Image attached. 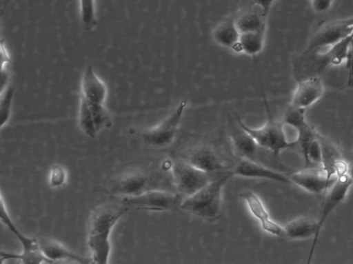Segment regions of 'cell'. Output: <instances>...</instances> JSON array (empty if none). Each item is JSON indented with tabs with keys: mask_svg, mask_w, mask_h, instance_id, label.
I'll list each match as a JSON object with an SVG mask.
<instances>
[{
	"mask_svg": "<svg viewBox=\"0 0 353 264\" xmlns=\"http://www.w3.org/2000/svg\"><path fill=\"white\" fill-rule=\"evenodd\" d=\"M129 210L119 201L101 204L92 211L88 221V245L92 263H108L110 232L119 219Z\"/></svg>",
	"mask_w": 353,
	"mask_h": 264,
	"instance_id": "cell-1",
	"label": "cell"
},
{
	"mask_svg": "<svg viewBox=\"0 0 353 264\" xmlns=\"http://www.w3.org/2000/svg\"><path fill=\"white\" fill-rule=\"evenodd\" d=\"M231 176L232 172L210 181L196 192L183 199L180 209L206 221H217L221 215L223 188Z\"/></svg>",
	"mask_w": 353,
	"mask_h": 264,
	"instance_id": "cell-2",
	"label": "cell"
},
{
	"mask_svg": "<svg viewBox=\"0 0 353 264\" xmlns=\"http://www.w3.org/2000/svg\"><path fill=\"white\" fill-rule=\"evenodd\" d=\"M265 101L268 120L259 128H252L248 126L240 119H237L239 125L256 142L259 147L271 151L275 156H279L280 152L285 149L296 146V141L288 142L284 130L283 121H275L271 115L268 103Z\"/></svg>",
	"mask_w": 353,
	"mask_h": 264,
	"instance_id": "cell-3",
	"label": "cell"
},
{
	"mask_svg": "<svg viewBox=\"0 0 353 264\" xmlns=\"http://www.w3.org/2000/svg\"><path fill=\"white\" fill-rule=\"evenodd\" d=\"M183 197L178 193L148 190L139 195L123 196L119 202L130 210L172 212L180 209Z\"/></svg>",
	"mask_w": 353,
	"mask_h": 264,
	"instance_id": "cell-4",
	"label": "cell"
},
{
	"mask_svg": "<svg viewBox=\"0 0 353 264\" xmlns=\"http://www.w3.org/2000/svg\"><path fill=\"white\" fill-rule=\"evenodd\" d=\"M1 220L17 238L23 249L21 254L1 250L0 252L1 262L7 260H17L25 264L52 263L41 251L38 238L28 237L18 230L9 216L2 198L1 199Z\"/></svg>",
	"mask_w": 353,
	"mask_h": 264,
	"instance_id": "cell-5",
	"label": "cell"
},
{
	"mask_svg": "<svg viewBox=\"0 0 353 264\" xmlns=\"http://www.w3.org/2000/svg\"><path fill=\"white\" fill-rule=\"evenodd\" d=\"M187 103L186 100L181 101L175 110L160 123L143 132L141 135L143 142L157 148L170 145L176 137Z\"/></svg>",
	"mask_w": 353,
	"mask_h": 264,
	"instance_id": "cell-6",
	"label": "cell"
},
{
	"mask_svg": "<svg viewBox=\"0 0 353 264\" xmlns=\"http://www.w3.org/2000/svg\"><path fill=\"white\" fill-rule=\"evenodd\" d=\"M171 167L174 187L183 199L192 195L211 181L209 174L187 161H176Z\"/></svg>",
	"mask_w": 353,
	"mask_h": 264,
	"instance_id": "cell-7",
	"label": "cell"
},
{
	"mask_svg": "<svg viewBox=\"0 0 353 264\" xmlns=\"http://www.w3.org/2000/svg\"><path fill=\"white\" fill-rule=\"evenodd\" d=\"M78 123L85 134L94 138L101 130L111 127L112 120L105 105L80 97Z\"/></svg>",
	"mask_w": 353,
	"mask_h": 264,
	"instance_id": "cell-8",
	"label": "cell"
},
{
	"mask_svg": "<svg viewBox=\"0 0 353 264\" xmlns=\"http://www.w3.org/2000/svg\"><path fill=\"white\" fill-rule=\"evenodd\" d=\"M352 32L353 17L327 23L314 34L304 54H314L325 46H332Z\"/></svg>",
	"mask_w": 353,
	"mask_h": 264,
	"instance_id": "cell-9",
	"label": "cell"
},
{
	"mask_svg": "<svg viewBox=\"0 0 353 264\" xmlns=\"http://www.w3.org/2000/svg\"><path fill=\"white\" fill-rule=\"evenodd\" d=\"M353 181L347 173L336 176L335 181L323 196L320 209V214L317 220V238L324 222L332 211L345 198Z\"/></svg>",
	"mask_w": 353,
	"mask_h": 264,
	"instance_id": "cell-10",
	"label": "cell"
},
{
	"mask_svg": "<svg viewBox=\"0 0 353 264\" xmlns=\"http://www.w3.org/2000/svg\"><path fill=\"white\" fill-rule=\"evenodd\" d=\"M290 179L293 184L308 192L314 194L323 193V196L334 183L328 181L321 165L304 167L291 174Z\"/></svg>",
	"mask_w": 353,
	"mask_h": 264,
	"instance_id": "cell-11",
	"label": "cell"
},
{
	"mask_svg": "<svg viewBox=\"0 0 353 264\" xmlns=\"http://www.w3.org/2000/svg\"><path fill=\"white\" fill-rule=\"evenodd\" d=\"M240 196L245 201L250 213L256 219L261 228L267 233L285 238L283 226L273 221L261 199L257 194L250 190L240 194Z\"/></svg>",
	"mask_w": 353,
	"mask_h": 264,
	"instance_id": "cell-12",
	"label": "cell"
},
{
	"mask_svg": "<svg viewBox=\"0 0 353 264\" xmlns=\"http://www.w3.org/2000/svg\"><path fill=\"white\" fill-rule=\"evenodd\" d=\"M322 150L321 167L328 181L334 182L336 176L347 172L348 165L343 159L339 150L330 140L318 134Z\"/></svg>",
	"mask_w": 353,
	"mask_h": 264,
	"instance_id": "cell-13",
	"label": "cell"
},
{
	"mask_svg": "<svg viewBox=\"0 0 353 264\" xmlns=\"http://www.w3.org/2000/svg\"><path fill=\"white\" fill-rule=\"evenodd\" d=\"M283 229L285 238L287 239H305L313 237L307 260V263H310L318 241L317 221L307 216H301L288 222L283 226Z\"/></svg>",
	"mask_w": 353,
	"mask_h": 264,
	"instance_id": "cell-14",
	"label": "cell"
},
{
	"mask_svg": "<svg viewBox=\"0 0 353 264\" xmlns=\"http://www.w3.org/2000/svg\"><path fill=\"white\" fill-rule=\"evenodd\" d=\"M324 93V86L318 76H311L298 82L291 105L305 109L319 101Z\"/></svg>",
	"mask_w": 353,
	"mask_h": 264,
	"instance_id": "cell-15",
	"label": "cell"
},
{
	"mask_svg": "<svg viewBox=\"0 0 353 264\" xmlns=\"http://www.w3.org/2000/svg\"><path fill=\"white\" fill-rule=\"evenodd\" d=\"M232 176L265 179L285 184H293L290 177L255 162L242 159L232 172Z\"/></svg>",
	"mask_w": 353,
	"mask_h": 264,
	"instance_id": "cell-16",
	"label": "cell"
},
{
	"mask_svg": "<svg viewBox=\"0 0 353 264\" xmlns=\"http://www.w3.org/2000/svg\"><path fill=\"white\" fill-rule=\"evenodd\" d=\"M108 88L105 83L96 74L92 66L86 67L81 82V98L105 105Z\"/></svg>",
	"mask_w": 353,
	"mask_h": 264,
	"instance_id": "cell-17",
	"label": "cell"
},
{
	"mask_svg": "<svg viewBox=\"0 0 353 264\" xmlns=\"http://www.w3.org/2000/svg\"><path fill=\"white\" fill-rule=\"evenodd\" d=\"M149 177L141 172H130L119 177L112 185L114 193L123 196L139 195L149 189Z\"/></svg>",
	"mask_w": 353,
	"mask_h": 264,
	"instance_id": "cell-18",
	"label": "cell"
},
{
	"mask_svg": "<svg viewBox=\"0 0 353 264\" xmlns=\"http://www.w3.org/2000/svg\"><path fill=\"white\" fill-rule=\"evenodd\" d=\"M38 241L43 254L52 263L60 261H70L79 263H89L87 258L71 251L61 243L52 238H38Z\"/></svg>",
	"mask_w": 353,
	"mask_h": 264,
	"instance_id": "cell-19",
	"label": "cell"
},
{
	"mask_svg": "<svg viewBox=\"0 0 353 264\" xmlns=\"http://www.w3.org/2000/svg\"><path fill=\"white\" fill-rule=\"evenodd\" d=\"M186 161L208 174L219 172L225 167L217 153L208 146L198 147L192 150Z\"/></svg>",
	"mask_w": 353,
	"mask_h": 264,
	"instance_id": "cell-20",
	"label": "cell"
},
{
	"mask_svg": "<svg viewBox=\"0 0 353 264\" xmlns=\"http://www.w3.org/2000/svg\"><path fill=\"white\" fill-rule=\"evenodd\" d=\"M241 33L236 26L234 17L219 22L212 30V38L219 45L236 51Z\"/></svg>",
	"mask_w": 353,
	"mask_h": 264,
	"instance_id": "cell-21",
	"label": "cell"
},
{
	"mask_svg": "<svg viewBox=\"0 0 353 264\" xmlns=\"http://www.w3.org/2000/svg\"><path fill=\"white\" fill-rule=\"evenodd\" d=\"M267 17L261 10L254 6L234 17V22L239 32L245 33L266 29Z\"/></svg>",
	"mask_w": 353,
	"mask_h": 264,
	"instance_id": "cell-22",
	"label": "cell"
},
{
	"mask_svg": "<svg viewBox=\"0 0 353 264\" xmlns=\"http://www.w3.org/2000/svg\"><path fill=\"white\" fill-rule=\"evenodd\" d=\"M265 30L241 33L235 52H243L251 57H256L263 49Z\"/></svg>",
	"mask_w": 353,
	"mask_h": 264,
	"instance_id": "cell-23",
	"label": "cell"
},
{
	"mask_svg": "<svg viewBox=\"0 0 353 264\" xmlns=\"http://www.w3.org/2000/svg\"><path fill=\"white\" fill-rule=\"evenodd\" d=\"M239 128L240 130L235 131L231 139L234 150L242 159H252L259 146L245 131Z\"/></svg>",
	"mask_w": 353,
	"mask_h": 264,
	"instance_id": "cell-24",
	"label": "cell"
},
{
	"mask_svg": "<svg viewBox=\"0 0 353 264\" xmlns=\"http://www.w3.org/2000/svg\"><path fill=\"white\" fill-rule=\"evenodd\" d=\"M352 36H348L331 46L329 51L321 57V65L323 67L328 65H337L346 60L349 47Z\"/></svg>",
	"mask_w": 353,
	"mask_h": 264,
	"instance_id": "cell-25",
	"label": "cell"
},
{
	"mask_svg": "<svg viewBox=\"0 0 353 264\" xmlns=\"http://www.w3.org/2000/svg\"><path fill=\"white\" fill-rule=\"evenodd\" d=\"M298 137L295 141L296 146L301 153L302 154L304 159V163L307 160V152L310 144L317 137L318 133L316 132L315 128L307 123L304 125L298 128Z\"/></svg>",
	"mask_w": 353,
	"mask_h": 264,
	"instance_id": "cell-26",
	"label": "cell"
},
{
	"mask_svg": "<svg viewBox=\"0 0 353 264\" xmlns=\"http://www.w3.org/2000/svg\"><path fill=\"white\" fill-rule=\"evenodd\" d=\"M80 18L83 28L93 30L97 23L95 0H79Z\"/></svg>",
	"mask_w": 353,
	"mask_h": 264,
	"instance_id": "cell-27",
	"label": "cell"
},
{
	"mask_svg": "<svg viewBox=\"0 0 353 264\" xmlns=\"http://www.w3.org/2000/svg\"><path fill=\"white\" fill-rule=\"evenodd\" d=\"M14 91V88L11 85H8L1 90V128H3L10 119Z\"/></svg>",
	"mask_w": 353,
	"mask_h": 264,
	"instance_id": "cell-28",
	"label": "cell"
},
{
	"mask_svg": "<svg viewBox=\"0 0 353 264\" xmlns=\"http://www.w3.org/2000/svg\"><path fill=\"white\" fill-rule=\"evenodd\" d=\"M305 109L290 105L283 116V123H287L296 130L307 123L305 118Z\"/></svg>",
	"mask_w": 353,
	"mask_h": 264,
	"instance_id": "cell-29",
	"label": "cell"
},
{
	"mask_svg": "<svg viewBox=\"0 0 353 264\" xmlns=\"http://www.w3.org/2000/svg\"><path fill=\"white\" fill-rule=\"evenodd\" d=\"M319 134V133H318ZM322 150L321 143L317 137L310 144L307 152V160L304 163V167L312 165H321Z\"/></svg>",
	"mask_w": 353,
	"mask_h": 264,
	"instance_id": "cell-30",
	"label": "cell"
},
{
	"mask_svg": "<svg viewBox=\"0 0 353 264\" xmlns=\"http://www.w3.org/2000/svg\"><path fill=\"white\" fill-rule=\"evenodd\" d=\"M67 174L65 169L60 165H53L49 174L50 187L57 188L61 187L66 181Z\"/></svg>",
	"mask_w": 353,
	"mask_h": 264,
	"instance_id": "cell-31",
	"label": "cell"
},
{
	"mask_svg": "<svg viewBox=\"0 0 353 264\" xmlns=\"http://www.w3.org/2000/svg\"><path fill=\"white\" fill-rule=\"evenodd\" d=\"M347 69L348 70V78L347 81V87H353V39H352L347 58H346Z\"/></svg>",
	"mask_w": 353,
	"mask_h": 264,
	"instance_id": "cell-32",
	"label": "cell"
},
{
	"mask_svg": "<svg viewBox=\"0 0 353 264\" xmlns=\"http://www.w3.org/2000/svg\"><path fill=\"white\" fill-rule=\"evenodd\" d=\"M275 0H252V6L259 8L267 17Z\"/></svg>",
	"mask_w": 353,
	"mask_h": 264,
	"instance_id": "cell-33",
	"label": "cell"
},
{
	"mask_svg": "<svg viewBox=\"0 0 353 264\" xmlns=\"http://www.w3.org/2000/svg\"><path fill=\"white\" fill-rule=\"evenodd\" d=\"M332 0H312L314 10L317 12H323L331 6Z\"/></svg>",
	"mask_w": 353,
	"mask_h": 264,
	"instance_id": "cell-34",
	"label": "cell"
},
{
	"mask_svg": "<svg viewBox=\"0 0 353 264\" xmlns=\"http://www.w3.org/2000/svg\"><path fill=\"white\" fill-rule=\"evenodd\" d=\"M347 174L353 181V163H352L350 165H348Z\"/></svg>",
	"mask_w": 353,
	"mask_h": 264,
	"instance_id": "cell-35",
	"label": "cell"
},
{
	"mask_svg": "<svg viewBox=\"0 0 353 264\" xmlns=\"http://www.w3.org/2000/svg\"><path fill=\"white\" fill-rule=\"evenodd\" d=\"M8 1V0H2V3L6 1H6Z\"/></svg>",
	"mask_w": 353,
	"mask_h": 264,
	"instance_id": "cell-36",
	"label": "cell"
}]
</instances>
